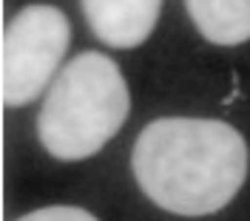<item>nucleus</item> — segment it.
Listing matches in <instances>:
<instances>
[{
    "label": "nucleus",
    "instance_id": "3",
    "mask_svg": "<svg viewBox=\"0 0 250 221\" xmlns=\"http://www.w3.org/2000/svg\"><path fill=\"white\" fill-rule=\"evenodd\" d=\"M71 26L57 6L34 3L20 9L3 34L0 94L9 108L31 102L60 68Z\"/></svg>",
    "mask_w": 250,
    "mask_h": 221
},
{
    "label": "nucleus",
    "instance_id": "5",
    "mask_svg": "<svg viewBox=\"0 0 250 221\" xmlns=\"http://www.w3.org/2000/svg\"><path fill=\"white\" fill-rule=\"evenodd\" d=\"M188 15L208 43L239 46L250 40V0H185Z\"/></svg>",
    "mask_w": 250,
    "mask_h": 221
},
{
    "label": "nucleus",
    "instance_id": "1",
    "mask_svg": "<svg viewBox=\"0 0 250 221\" xmlns=\"http://www.w3.org/2000/svg\"><path fill=\"white\" fill-rule=\"evenodd\" d=\"M142 193L176 216H210L248 176L245 136L219 119L165 116L140 133L131 159Z\"/></svg>",
    "mask_w": 250,
    "mask_h": 221
},
{
    "label": "nucleus",
    "instance_id": "6",
    "mask_svg": "<svg viewBox=\"0 0 250 221\" xmlns=\"http://www.w3.org/2000/svg\"><path fill=\"white\" fill-rule=\"evenodd\" d=\"M17 221H97V219L83 207L54 204V207H40V210H34V213H29V216H23Z\"/></svg>",
    "mask_w": 250,
    "mask_h": 221
},
{
    "label": "nucleus",
    "instance_id": "4",
    "mask_svg": "<svg viewBox=\"0 0 250 221\" xmlns=\"http://www.w3.org/2000/svg\"><path fill=\"white\" fill-rule=\"evenodd\" d=\"M97 40L114 48H134L154 32L162 0H80Z\"/></svg>",
    "mask_w": 250,
    "mask_h": 221
},
{
    "label": "nucleus",
    "instance_id": "2",
    "mask_svg": "<svg viewBox=\"0 0 250 221\" xmlns=\"http://www.w3.org/2000/svg\"><path fill=\"white\" fill-rule=\"evenodd\" d=\"M128 110L131 96L117 63L83 51L54 79L37 116V136L54 159H88L123 128Z\"/></svg>",
    "mask_w": 250,
    "mask_h": 221
}]
</instances>
